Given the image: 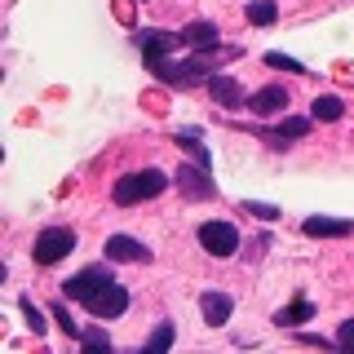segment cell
<instances>
[{
    "label": "cell",
    "instance_id": "cell-6",
    "mask_svg": "<svg viewBox=\"0 0 354 354\" xmlns=\"http://www.w3.org/2000/svg\"><path fill=\"white\" fill-rule=\"evenodd\" d=\"M124 310H129V288H120L115 279H111V283L102 288V292H97L93 301H88V315H93V319H102V324H106V319H120Z\"/></svg>",
    "mask_w": 354,
    "mask_h": 354
},
{
    "label": "cell",
    "instance_id": "cell-7",
    "mask_svg": "<svg viewBox=\"0 0 354 354\" xmlns=\"http://www.w3.org/2000/svg\"><path fill=\"white\" fill-rule=\"evenodd\" d=\"M208 93H213V102L226 106V111L248 106V93H243V84L235 80V75H208Z\"/></svg>",
    "mask_w": 354,
    "mask_h": 354
},
{
    "label": "cell",
    "instance_id": "cell-14",
    "mask_svg": "<svg viewBox=\"0 0 354 354\" xmlns=\"http://www.w3.org/2000/svg\"><path fill=\"white\" fill-rule=\"evenodd\" d=\"M346 115V102L341 97H332V93H319L315 102H310V120H324V124H332V120H341Z\"/></svg>",
    "mask_w": 354,
    "mask_h": 354
},
{
    "label": "cell",
    "instance_id": "cell-21",
    "mask_svg": "<svg viewBox=\"0 0 354 354\" xmlns=\"http://www.w3.org/2000/svg\"><path fill=\"white\" fill-rule=\"evenodd\" d=\"M177 142H182V147L191 151V160H195V164H213V160H208V147H204V142L195 138V133H182V138H177Z\"/></svg>",
    "mask_w": 354,
    "mask_h": 354
},
{
    "label": "cell",
    "instance_id": "cell-23",
    "mask_svg": "<svg viewBox=\"0 0 354 354\" xmlns=\"http://www.w3.org/2000/svg\"><path fill=\"white\" fill-rule=\"evenodd\" d=\"M22 315H27V324H31V332H36V337H44V328H49V324H44V315H40V310H36V306L27 301V297H22Z\"/></svg>",
    "mask_w": 354,
    "mask_h": 354
},
{
    "label": "cell",
    "instance_id": "cell-8",
    "mask_svg": "<svg viewBox=\"0 0 354 354\" xmlns=\"http://www.w3.org/2000/svg\"><path fill=\"white\" fill-rule=\"evenodd\" d=\"M248 111L252 115H279V111H288V88L283 84H266L257 93H248Z\"/></svg>",
    "mask_w": 354,
    "mask_h": 354
},
{
    "label": "cell",
    "instance_id": "cell-3",
    "mask_svg": "<svg viewBox=\"0 0 354 354\" xmlns=\"http://www.w3.org/2000/svg\"><path fill=\"white\" fill-rule=\"evenodd\" d=\"M106 283H111V270H106V266H88V270L71 274V279L62 283V297H66V301H84L88 306Z\"/></svg>",
    "mask_w": 354,
    "mask_h": 354
},
{
    "label": "cell",
    "instance_id": "cell-15",
    "mask_svg": "<svg viewBox=\"0 0 354 354\" xmlns=\"http://www.w3.org/2000/svg\"><path fill=\"white\" fill-rule=\"evenodd\" d=\"M306 319H315V306H310L306 297H297L288 310H279V315H274V324H279V328H301Z\"/></svg>",
    "mask_w": 354,
    "mask_h": 354
},
{
    "label": "cell",
    "instance_id": "cell-10",
    "mask_svg": "<svg viewBox=\"0 0 354 354\" xmlns=\"http://www.w3.org/2000/svg\"><path fill=\"white\" fill-rule=\"evenodd\" d=\"M138 44H142V53H147V62H160L164 53H173L177 44H182V31H142L138 36Z\"/></svg>",
    "mask_w": 354,
    "mask_h": 354
},
{
    "label": "cell",
    "instance_id": "cell-18",
    "mask_svg": "<svg viewBox=\"0 0 354 354\" xmlns=\"http://www.w3.org/2000/svg\"><path fill=\"white\" fill-rule=\"evenodd\" d=\"M80 346L93 350V354H102V350H111V337H106L102 328H84V332H80Z\"/></svg>",
    "mask_w": 354,
    "mask_h": 354
},
{
    "label": "cell",
    "instance_id": "cell-5",
    "mask_svg": "<svg viewBox=\"0 0 354 354\" xmlns=\"http://www.w3.org/2000/svg\"><path fill=\"white\" fill-rule=\"evenodd\" d=\"M173 182H177V191H182L186 199H213L217 195L213 177H208V164H177Z\"/></svg>",
    "mask_w": 354,
    "mask_h": 354
},
{
    "label": "cell",
    "instance_id": "cell-1",
    "mask_svg": "<svg viewBox=\"0 0 354 354\" xmlns=\"http://www.w3.org/2000/svg\"><path fill=\"white\" fill-rule=\"evenodd\" d=\"M164 186H169V173H160V169H138V173L115 177V191H111V199H115L120 208H129V204H142V199L164 195Z\"/></svg>",
    "mask_w": 354,
    "mask_h": 354
},
{
    "label": "cell",
    "instance_id": "cell-13",
    "mask_svg": "<svg viewBox=\"0 0 354 354\" xmlns=\"http://www.w3.org/2000/svg\"><path fill=\"white\" fill-rule=\"evenodd\" d=\"M199 310H204V324L221 328L230 319V297L226 292H204V297H199Z\"/></svg>",
    "mask_w": 354,
    "mask_h": 354
},
{
    "label": "cell",
    "instance_id": "cell-20",
    "mask_svg": "<svg viewBox=\"0 0 354 354\" xmlns=\"http://www.w3.org/2000/svg\"><path fill=\"white\" fill-rule=\"evenodd\" d=\"M239 213H252V217H261V221H274V217H279V208H274V204H261V199H243Z\"/></svg>",
    "mask_w": 354,
    "mask_h": 354
},
{
    "label": "cell",
    "instance_id": "cell-16",
    "mask_svg": "<svg viewBox=\"0 0 354 354\" xmlns=\"http://www.w3.org/2000/svg\"><path fill=\"white\" fill-rule=\"evenodd\" d=\"M306 133H310V120L306 115H288L283 124L270 133V147H288V138H306Z\"/></svg>",
    "mask_w": 354,
    "mask_h": 354
},
{
    "label": "cell",
    "instance_id": "cell-2",
    "mask_svg": "<svg viewBox=\"0 0 354 354\" xmlns=\"http://www.w3.org/2000/svg\"><path fill=\"white\" fill-rule=\"evenodd\" d=\"M71 248H75V230L71 226H49V230H40V235H36L31 257H36V266H53V261H62Z\"/></svg>",
    "mask_w": 354,
    "mask_h": 354
},
{
    "label": "cell",
    "instance_id": "cell-25",
    "mask_svg": "<svg viewBox=\"0 0 354 354\" xmlns=\"http://www.w3.org/2000/svg\"><path fill=\"white\" fill-rule=\"evenodd\" d=\"M337 346H341V350H354V319H346V324H341V332H337Z\"/></svg>",
    "mask_w": 354,
    "mask_h": 354
},
{
    "label": "cell",
    "instance_id": "cell-17",
    "mask_svg": "<svg viewBox=\"0 0 354 354\" xmlns=\"http://www.w3.org/2000/svg\"><path fill=\"white\" fill-rule=\"evenodd\" d=\"M274 18H279V5H274V0H252V5H248V22H252V27H270Z\"/></svg>",
    "mask_w": 354,
    "mask_h": 354
},
{
    "label": "cell",
    "instance_id": "cell-9",
    "mask_svg": "<svg viewBox=\"0 0 354 354\" xmlns=\"http://www.w3.org/2000/svg\"><path fill=\"white\" fill-rule=\"evenodd\" d=\"M102 248H106V261H151V248L133 235H111Z\"/></svg>",
    "mask_w": 354,
    "mask_h": 354
},
{
    "label": "cell",
    "instance_id": "cell-11",
    "mask_svg": "<svg viewBox=\"0 0 354 354\" xmlns=\"http://www.w3.org/2000/svg\"><path fill=\"white\" fill-rule=\"evenodd\" d=\"M217 22H186L182 27V44H191V49H199V53H213L217 49Z\"/></svg>",
    "mask_w": 354,
    "mask_h": 354
},
{
    "label": "cell",
    "instance_id": "cell-24",
    "mask_svg": "<svg viewBox=\"0 0 354 354\" xmlns=\"http://www.w3.org/2000/svg\"><path fill=\"white\" fill-rule=\"evenodd\" d=\"M266 62H270V66H283V71H306L297 58H283V53H266Z\"/></svg>",
    "mask_w": 354,
    "mask_h": 354
},
{
    "label": "cell",
    "instance_id": "cell-19",
    "mask_svg": "<svg viewBox=\"0 0 354 354\" xmlns=\"http://www.w3.org/2000/svg\"><path fill=\"white\" fill-rule=\"evenodd\" d=\"M169 346H173V324H160V328L151 332L147 350H151V354H164V350H169Z\"/></svg>",
    "mask_w": 354,
    "mask_h": 354
},
{
    "label": "cell",
    "instance_id": "cell-12",
    "mask_svg": "<svg viewBox=\"0 0 354 354\" xmlns=\"http://www.w3.org/2000/svg\"><path fill=\"white\" fill-rule=\"evenodd\" d=\"M306 235H315V239H341V235H350L354 230V221H346V217H306Z\"/></svg>",
    "mask_w": 354,
    "mask_h": 354
},
{
    "label": "cell",
    "instance_id": "cell-4",
    "mask_svg": "<svg viewBox=\"0 0 354 354\" xmlns=\"http://www.w3.org/2000/svg\"><path fill=\"white\" fill-rule=\"evenodd\" d=\"M199 243H204L208 257H235L239 252V230L230 221H204L199 226Z\"/></svg>",
    "mask_w": 354,
    "mask_h": 354
},
{
    "label": "cell",
    "instance_id": "cell-22",
    "mask_svg": "<svg viewBox=\"0 0 354 354\" xmlns=\"http://www.w3.org/2000/svg\"><path fill=\"white\" fill-rule=\"evenodd\" d=\"M53 319H58V328H62V332H66V337H71V341H80V332H84V328L75 324L71 315H66V306H53Z\"/></svg>",
    "mask_w": 354,
    "mask_h": 354
}]
</instances>
